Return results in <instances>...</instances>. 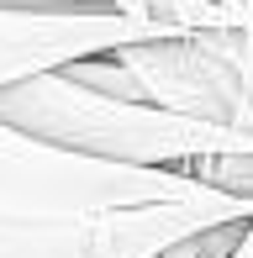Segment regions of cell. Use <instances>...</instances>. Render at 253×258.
Here are the masks:
<instances>
[{
    "instance_id": "cell-7",
    "label": "cell",
    "mask_w": 253,
    "mask_h": 258,
    "mask_svg": "<svg viewBox=\"0 0 253 258\" xmlns=\"http://www.w3.org/2000/svg\"><path fill=\"white\" fill-rule=\"evenodd\" d=\"M243 32H253V11H248V27H243Z\"/></svg>"
},
{
    "instance_id": "cell-3",
    "label": "cell",
    "mask_w": 253,
    "mask_h": 258,
    "mask_svg": "<svg viewBox=\"0 0 253 258\" xmlns=\"http://www.w3.org/2000/svg\"><path fill=\"white\" fill-rule=\"evenodd\" d=\"M222 227H253V201L227 206H153L116 216H6L0 258H164Z\"/></svg>"
},
{
    "instance_id": "cell-1",
    "label": "cell",
    "mask_w": 253,
    "mask_h": 258,
    "mask_svg": "<svg viewBox=\"0 0 253 258\" xmlns=\"http://www.w3.org/2000/svg\"><path fill=\"white\" fill-rule=\"evenodd\" d=\"M0 121L53 148L85 153L121 169H169L190 174L211 158H253V137L232 126L190 121L179 111L148 100H116L100 90L74 85L69 74H48L32 85L0 90Z\"/></svg>"
},
{
    "instance_id": "cell-6",
    "label": "cell",
    "mask_w": 253,
    "mask_h": 258,
    "mask_svg": "<svg viewBox=\"0 0 253 258\" xmlns=\"http://www.w3.org/2000/svg\"><path fill=\"white\" fill-rule=\"evenodd\" d=\"M232 258H253V227H248V237L237 242V253H232Z\"/></svg>"
},
{
    "instance_id": "cell-2",
    "label": "cell",
    "mask_w": 253,
    "mask_h": 258,
    "mask_svg": "<svg viewBox=\"0 0 253 258\" xmlns=\"http://www.w3.org/2000/svg\"><path fill=\"white\" fill-rule=\"evenodd\" d=\"M227 201L237 195L206 190L190 174L100 163L0 121V211L6 216H116V211L227 206Z\"/></svg>"
},
{
    "instance_id": "cell-5",
    "label": "cell",
    "mask_w": 253,
    "mask_h": 258,
    "mask_svg": "<svg viewBox=\"0 0 253 258\" xmlns=\"http://www.w3.org/2000/svg\"><path fill=\"white\" fill-rule=\"evenodd\" d=\"M11 6H85V11H116L111 0H11Z\"/></svg>"
},
{
    "instance_id": "cell-4",
    "label": "cell",
    "mask_w": 253,
    "mask_h": 258,
    "mask_svg": "<svg viewBox=\"0 0 253 258\" xmlns=\"http://www.w3.org/2000/svg\"><path fill=\"white\" fill-rule=\"evenodd\" d=\"M185 32L148 16H121V11H85V6H11L0 0V90L32 85L48 74L111 58L148 42H174Z\"/></svg>"
}]
</instances>
